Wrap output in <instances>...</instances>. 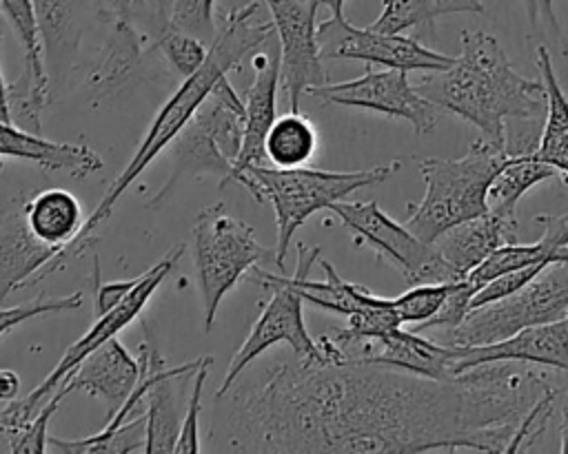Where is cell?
<instances>
[{
    "mask_svg": "<svg viewBox=\"0 0 568 454\" xmlns=\"http://www.w3.org/2000/svg\"><path fill=\"white\" fill-rule=\"evenodd\" d=\"M224 396L235 452H479L457 376L295 354Z\"/></svg>",
    "mask_w": 568,
    "mask_h": 454,
    "instance_id": "cell-1",
    "label": "cell"
},
{
    "mask_svg": "<svg viewBox=\"0 0 568 454\" xmlns=\"http://www.w3.org/2000/svg\"><path fill=\"white\" fill-rule=\"evenodd\" d=\"M439 109L470 122L481 137L510 155L537 151L544 117V80L515 71L506 51L486 31H462V53L448 69L426 71L415 84Z\"/></svg>",
    "mask_w": 568,
    "mask_h": 454,
    "instance_id": "cell-2",
    "label": "cell"
},
{
    "mask_svg": "<svg viewBox=\"0 0 568 454\" xmlns=\"http://www.w3.org/2000/svg\"><path fill=\"white\" fill-rule=\"evenodd\" d=\"M260 11V2H248L244 7L226 9L222 13V24L215 38L211 40L209 55L204 64L189 78L182 80L180 89L162 104L158 115L153 117L142 144L133 153L131 162L124 171L109 184L106 193L98 202L91 217L84 221L80 235L60 252L55 261V270L62 268L69 259L80 257L91 244L98 226L106 221L113 213L115 202L120 195L138 179V175L155 159V155L173 142V137L184 128V124L193 117L197 106L206 100L213 86L231 71L237 69L246 53L264 47V42L275 33V24L271 22H255L253 18Z\"/></svg>",
    "mask_w": 568,
    "mask_h": 454,
    "instance_id": "cell-3",
    "label": "cell"
},
{
    "mask_svg": "<svg viewBox=\"0 0 568 454\" xmlns=\"http://www.w3.org/2000/svg\"><path fill=\"white\" fill-rule=\"evenodd\" d=\"M402 164L390 162L362 171H320V168H266L251 164L233 175L260 204H271L275 210L277 244L275 266L284 268L288 244L297 228L317 210H328L331 204L342 202L346 195L364 186L384 184Z\"/></svg>",
    "mask_w": 568,
    "mask_h": 454,
    "instance_id": "cell-4",
    "label": "cell"
},
{
    "mask_svg": "<svg viewBox=\"0 0 568 454\" xmlns=\"http://www.w3.org/2000/svg\"><path fill=\"white\" fill-rule=\"evenodd\" d=\"M508 157L506 146L479 137L457 159H419L426 190L422 202L410 208L406 226L424 241L435 244L448 228L484 215L490 184Z\"/></svg>",
    "mask_w": 568,
    "mask_h": 454,
    "instance_id": "cell-5",
    "label": "cell"
},
{
    "mask_svg": "<svg viewBox=\"0 0 568 454\" xmlns=\"http://www.w3.org/2000/svg\"><path fill=\"white\" fill-rule=\"evenodd\" d=\"M244 97L235 93L224 75L169 144L171 175L146 208H160L184 177L211 175L220 177V186L231 182L244 142Z\"/></svg>",
    "mask_w": 568,
    "mask_h": 454,
    "instance_id": "cell-6",
    "label": "cell"
},
{
    "mask_svg": "<svg viewBox=\"0 0 568 454\" xmlns=\"http://www.w3.org/2000/svg\"><path fill=\"white\" fill-rule=\"evenodd\" d=\"M193 266L204 306L209 332L224 295L262 261L275 264V250L262 246L242 219L229 215L222 204L204 208L193 224Z\"/></svg>",
    "mask_w": 568,
    "mask_h": 454,
    "instance_id": "cell-7",
    "label": "cell"
},
{
    "mask_svg": "<svg viewBox=\"0 0 568 454\" xmlns=\"http://www.w3.org/2000/svg\"><path fill=\"white\" fill-rule=\"evenodd\" d=\"M184 250V244L175 246L173 250H169L158 264H153L146 272H142L138 286L126 295V299L111 308L104 314H98L95 323L78 339L73 341L64 354L60 357L58 365L42 379V383L38 388H33L27 396L22 399H11V401H2V410H0V434L2 438H11L18 432H22L33 419L36 414L42 410V405L51 399V394L60 388V383L102 343H106L111 337H115L122 328H126L146 306V301L151 299V295L155 292V288L166 279V275L173 270L175 261L180 259Z\"/></svg>",
    "mask_w": 568,
    "mask_h": 454,
    "instance_id": "cell-8",
    "label": "cell"
},
{
    "mask_svg": "<svg viewBox=\"0 0 568 454\" xmlns=\"http://www.w3.org/2000/svg\"><path fill=\"white\" fill-rule=\"evenodd\" d=\"M564 317H568V259L548 264L517 292L473 308L459 326L444 332L442 343L455 348L486 345Z\"/></svg>",
    "mask_w": 568,
    "mask_h": 454,
    "instance_id": "cell-9",
    "label": "cell"
},
{
    "mask_svg": "<svg viewBox=\"0 0 568 454\" xmlns=\"http://www.w3.org/2000/svg\"><path fill=\"white\" fill-rule=\"evenodd\" d=\"M357 246H371L379 257L395 266L410 283L459 281L457 270L439 255L437 246L417 237L406 224L390 219L377 202H335L328 208Z\"/></svg>",
    "mask_w": 568,
    "mask_h": 454,
    "instance_id": "cell-10",
    "label": "cell"
},
{
    "mask_svg": "<svg viewBox=\"0 0 568 454\" xmlns=\"http://www.w3.org/2000/svg\"><path fill=\"white\" fill-rule=\"evenodd\" d=\"M251 279L257 281L262 288L271 292V299L262 308L257 321L253 323L248 337L240 345V350L229 361L226 374L222 379V385L217 388L215 396H224L231 385L237 381V376L268 348L275 343H288L291 350L297 357L306 359H322L320 343L308 334L304 323V310H302V292L297 272L293 275H273L262 268L251 270Z\"/></svg>",
    "mask_w": 568,
    "mask_h": 454,
    "instance_id": "cell-11",
    "label": "cell"
},
{
    "mask_svg": "<svg viewBox=\"0 0 568 454\" xmlns=\"http://www.w3.org/2000/svg\"><path fill=\"white\" fill-rule=\"evenodd\" d=\"M317 42L322 60H362L404 71H442L455 62L453 55L437 53L415 38L353 27L344 16L320 22Z\"/></svg>",
    "mask_w": 568,
    "mask_h": 454,
    "instance_id": "cell-12",
    "label": "cell"
},
{
    "mask_svg": "<svg viewBox=\"0 0 568 454\" xmlns=\"http://www.w3.org/2000/svg\"><path fill=\"white\" fill-rule=\"evenodd\" d=\"M406 73L408 71L404 69H368L362 78L346 82H326L322 86H313L306 95H313L328 104L366 109L384 113L388 117H402L415 128L417 135L430 133L437 124L439 106L422 95L417 86L408 82Z\"/></svg>",
    "mask_w": 568,
    "mask_h": 454,
    "instance_id": "cell-13",
    "label": "cell"
},
{
    "mask_svg": "<svg viewBox=\"0 0 568 454\" xmlns=\"http://www.w3.org/2000/svg\"><path fill=\"white\" fill-rule=\"evenodd\" d=\"M282 51V86L291 111H300V100L313 86L328 82L317 42L315 0H264Z\"/></svg>",
    "mask_w": 568,
    "mask_h": 454,
    "instance_id": "cell-14",
    "label": "cell"
},
{
    "mask_svg": "<svg viewBox=\"0 0 568 454\" xmlns=\"http://www.w3.org/2000/svg\"><path fill=\"white\" fill-rule=\"evenodd\" d=\"M144 0H118L111 9L113 22L104 47L84 73V89L95 100H106L126 89L142 71L144 35L133 27V7Z\"/></svg>",
    "mask_w": 568,
    "mask_h": 454,
    "instance_id": "cell-15",
    "label": "cell"
},
{
    "mask_svg": "<svg viewBox=\"0 0 568 454\" xmlns=\"http://www.w3.org/2000/svg\"><path fill=\"white\" fill-rule=\"evenodd\" d=\"M24 195L2 208L0 217V283L2 299L13 290L33 286L55 270L60 246L40 241L24 217Z\"/></svg>",
    "mask_w": 568,
    "mask_h": 454,
    "instance_id": "cell-16",
    "label": "cell"
},
{
    "mask_svg": "<svg viewBox=\"0 0 568 454\" xmlns=\"http://www.w3.org/2000/svg\"><path fill=\"white\" fill-rule=\"evenodd\" d=\"M453 374L493 361H519L555 368L568 374V317L524 328L501 341L470 348H455Z\"/></svg>",
    "mask_w": 568,
    "mask_h": 454,
    "instance_id": "cell-17",
    "label": "cell"
},
{
    "mask_svg": "<svg viewBox=\"0 0 568 454\" xmlns=\"http://www.w3.org/2000/svg\"><path fill=\"white\" fill-rule=\"evenodd\" d=\"M142 372L140 354L133 357L115 337L95 348L60 385L71 392L100 396L106 405V421L120 412L133 394Z\"/></svg>",
    "mask_w": 568,
    "mask_h": 454,
    "instance_id": "cell-18",
    "label": "cell"
},
{
    "mask_svg": "<svg viewBox=\"0 0 568 454\" xmlns=\"http://www.w3.org/2000/svg\"><path fill=\"white\" fill-rule=\"evenodd\" d=\"M251 66L255 69V80L244 93V106H246L244 142H242V151L235 162L233 175L251 164H264L266 159L264 142H266L268 128L277 117L275 95L282 82V51H280L277 33H273L264 42V51L251 58Z\"/></svg>",
    "mask_w": 568,
    "mask_h": 454,
    "instance_id": "cell-19",
    "label": "cell"
},
{
    "mask_svg": "<svg viewBox=\"0 0 568 454\" xmlns=\"http://www.w3.org/2000/svg\"><path fill=\"white\" fill-rule=\"evenodd\" d=\"M202 357L195 361L180 363L175 368L162 365L146 392V454L153 452H175L180 430L186 416L189 399H184V385L193 379L195 370L200 368Z\"/></svg>",
    "mask_w": 568,
    "mask_h": 454,
    "instance_id": "cell-20",
    "label": "cell"
},
{
    "mask_svg": "<svg viewBox=\"0 0 568 454\" xmlns=\"http://www.w3.org/2000/svg\"><path fill=\"white\" fill-rule=\"evenodd\" d=\"M295 272L304 301L328 312L353 317L384 301V297L373 295L368 288L342 279L337 270L322 259V250L317 246H297Z\"/></svg>",
    "mask_w": 568,
    "mask_h": 454,
    "instance_id": "cell-21",
    "label": "cell"
},
{
    "mask_svg": "<svg viewBox=\"0 0 568 454\" xmlns=\"http://www.w3.org/2000/svg\"><path fill=\"white\" fill-rule=\"evenodd\" d=\"M0 155L33 162L44 173H67L71 177H87L102 168L100 155L87 144H62L29 133L11 122L0 126Z\"/></svg>",
    "mask_w": 568,
    "mask_h": 454,
    "instance_id": "cell-22",
    "label": "cell"
},
{
    "mask_svg": "<svg viewBox=\"0 0 568 454\" xmlns=\"http://www.w3.org/2000/svg\"><path fill=\"white\" fill-rule=\"evenodd\" d=\"M517 219L486 210L479 217L466 219L437 237L439 255L457 270L462 279L477 268L493 250L506 241H517Z\"/></svg>",
    "mask_w": 568,
    "mask_h": 454,
    "instance_id": "cell-23",
    "label": "cell"
},
{
    "mask_svg": "<svg viewBox=\"0 0 568 454\" xmlns=\"http://www.w3.org/2000/svg\"><path fill=\"white\" fill-rule=\"evenodd\" d=\"M371 345H375L377 350H371L357 361L393 365V368H402V370L439 379V381H448L455 376L453 374V365L457 357L455 345L426 339L417 330L395 328L393 332H388L386 337H382Z\"/></svg>",
    "mask_w": 568,
    "mask_h": 454,
    "instance_id": "cell-24",
    "label": "cell"
},
{
    "mask_svg": "<svg viewBox=\"0 0 568 454\" xmlns=\"http://www.w3.org/2000/svg\"><path fill=\"white\" fill-rule=\"evenodd\" d=\"M106 2L115 0H33L49 64H64L75 58L89 9Z\"/></svg>",
    "mask_w": 568,
    "mask_h": 454,
    "instance_id": "cell-25",
    "label": "cell"
},
{
    "mask_svg": "<svg viewBox=\"0 0 568 454\" xmlns=\"http://www.w3.org/2000/svg\"><path fill=\"white\" fill-rule=\"evenodd\" d=\"M24 217L31 233L62 250L80 235L84 219L78 197L67 188H47L22 199Z\"/></svg>",
    "mask_w": 568,
    "mask_h": 454,
    "instance_id": "cell-26",
    "label": "cell"
},
{
    "mask_svg": "<svg viewBox=\"0 0 568 454\" xmlns=\"http://www.w3.org/2000/svg\"><path fill=\"white\" fill-rule=\"evenodd\" d=\"M537 69L546 86V117L537 144V155L568 175V97L555 75L550 53L544 44L537 47Z\"/></svg>",
    "mask_w": 568,
    "mask_h": 454,
    "instance_id": "cell-27",
    "label": "cell"
},
{
    "mask_svg": "<svg viewBox=\"0 0 568 454\" xmlns=\"http://www.w3.org/2000/svg\"><path fill=\"white\" fill-rule=\"evenodd\" d=\"M51 104V78L47 69L22 64L16 80L2 78V122L29 133H42V111Z\"/></svg>",
    "mask_w": 568,
    "mask_h": 454,
    "instance_id": "cell-28",
    "label": "cell"
},
{
    "mask_svg": "<svg viewBox=\"0 0 568 454\" xmlns=\"http://www.w3.org/2000/svg\"><path fill=\"white\" fill-rule=\"evenodd\" d=\"M555 175H559V171L546 164L535 151L510 155L490 184L488 208L504 217L517 219V202L532 186L548 182Z\"/></svg>",
    "mask_w": 568,
    "mask_h": 454,
    "instance_id": "cell-29",
    "label": "cell"
},
{
    "mask_svg": "<svg viewBox=\"0 0 568 454\" xmlns=\"http://www.w3.org/2000/svg\"><path fill=\"white\" fill-rule=\"evenodd\" d=\"M320 144L313 122L300 111L275 117L273 126L266 133L264 151L266 159L280 168L306 166L315 155Z\"/></svg>",
    "mask_w": 568,
    "mask_h": 454,
    "instance_id": "cell-30",
    "label": "cell"
},
{
    "mask_svg": "<svg viewBox=\"0 0 568 454\" xmlns=\"http://www.w3.org/2000/svg\"><path fill=\"white\" fill-rule=\"evenodd\" d=\"M448 13H484L479 0H384L382 13L368 27L384 33H402L413 27L433 24Z\"/></svg>",
    "mask_w": 568,
    "mask_h": 454,
    "instance_id": "cell-31",
    "label": "cell"
},
{
    "mask_svg": "<svg viewBox=\"0 0 568 454\" xmlns=\"http://www.w3.org/2000/svg\"><path fill=\"white\" fill-rule=\"evenodd\" d=\"M146 441V410L140 412L135 419L124 421L115 430H100L93 436L84 438H58L49 436V450L60 454H124L144 450Z\"/></svg>",
    "mask_w": 568,
    "mask_h": 454,
    "instance_id": "cell-32",
    "label": "cell"
},
{
    "mask_svg": "<svg viewBox=\"0 0 568 454\" xmlns=\"http://www.w3.org/2000/svg\"><path fill=\"white\" fill-rule=\"evenodd\" d=\"M151 49H158L182 78L193 75L209 55V47H204V40L173 27L169 20L160 24L158 38L153 40Z\"/></svg>",
    "mask_w": 568,
    "mask_h": 454,
    "instance_id": "cell-33",
    "label": "cell"
},
{
    "mask_svg": "<svg viewBox=\"0 0 568 454\" xmlns=\"http://www.w3.org/2000/svg\"><path fill=\"white\" fill-rule=\"evenodd\" d=\"M2 13L11 22L22 49H24V64L33 69H47L44 44L33 9V0H0Z\"/></svg>",
    "mask_w": 568,
    "mask_h": 454,
    "instance_id": "cell-34",
    "label": "cell"
},
{
    "mask_svg": "<svg viewBox=\"0 0 568 454\" xmlns=\"http://www.w3.org/2000/svg\"><path fill=\"white\" fill-rule=\"evenodd\" d=\"M453 286H455V281L417 283L410 290H406L404 295L395 297L393 303H395V310H397L402 323L419 326V323L428 321L433 314H437V310L446 301Z\"/></svg>",
    "mask_w": 568,
    "mask_h": 454,
    "instance_id": "cell-35",
    "label": "cell"
},
{
    "mask_svg": "<svg viewBox=\"0 0 568 454\" xmlns=\"http://www.w3.org/2000/svg\"><path fill=\"white\" fill-rule=\"evenodd\" d=\"M71 390L67 385H60L51 399L42 405V410L36 414V419L16 436L7 438V450L16 452V454H36V452H47L49 450V421L55 414V410L60 407L62 399L69 394Z\"/></svg>",
    "mask_w": 568,
    "mask_h": 454,
    "instance_id": "cell-36",
    "label": "cell"
},
{
    "mask_svg": "<svg viewBox=\"0 0 568 454\" xmlns=\"http://www.w3.org/2000/svg\"><path fill=\"white\" fill-rule=\"evenodd\" d=\"M82 292H73L67 297H58V299H44L42 295L33 301H27L22 306L16 308H2V321H0V334L7 337L13 328L22 326L24 321L33 319V317H44L51 312H69V310H78L82 306Z\"/></svg>",
    "mask_w": 568,
    "mask_h": 454,
    "instance_id": "cell-37",
    "label": "cell"
},
{
    "mask_svg": "<svg viewBox=\"0 0 568 454\" xmlns=\"http://www.w3.org/2000/svg\"><path fill=\"white\" fill-rule=\"evenodd\" d=\"M215 0H171L169 22L200 40H213Z\"/></svg>",
    "mask_w": 568,
    "mask_h": 454,
    "instance_id": "cell-38",
    "label": "cell"
},
{
    "mask_svg": "<svg viewBox=\"0 0 568 454\" xmlns=\"http://www.w3.org/2000/svg\"><path fill=\"white\" fill-rule=\"evenodd\" d=\"M209 365H211V357H202L200 368L193 374V388H191V396H189V407H186V416H184V423H182V430H180V438H178L175 452H202L197 421H200L202 390H204V381L209 376Z\"/></svg>",
    "mask_w": 568,
    "mask_h": 454,
    "instance_id": "cell-39",
    "label": "cell"
},
{
    "mask_svg": "<svg viewBox=\"0 0 568 454\" xmlns=\"http://www.w3.org/2000/svg\"><path fill=\"white\" fill-rule=\"evenodd\" d=\"M142 275L133 277V279H118V281H102L100 277V259L95 257L93 259V281H95V312L98 314H104L109 312L111 308L120 306L126 295L138 286Z\"/></svg>",
    "mask_w": 568,
    "mask_h": 454,
    "instance_id": "cell-40",
    "label": "cell"
},
{
    "mask_svg": "<svg viewBox=\"0 0 568 454\" xmlns=\"http://www.w3.org/2000/svg\"><path fill=\"white\" fill-rule=\"evenodd\" d=\"M530 27H546L552 35H559V22L552 9V0H521Z\"/></svg>",
    "mask_w": 568,
    "mask_h": 454,
    "instance_id": "cell-41",
    "label": "cell"
},
{
    "mask_svg": "<svg viewBox=\"0 0 568 454\" xmlns=\"http://www.w3.org/2000/svg\"><path fill=\"white\" fill-rule=\"evenodd\" d=\"M559 452L568 454V385L559 388Z\"/></svg>",
    "mask_w": 568,
    "mask_h": 454,
    "instance_id": "cell-42",
    "label": "cell"
},
{
    "mask_svg": "<svg viewBox=\"0 0 568 454\" xmlns=\"http://www.w3.org/2000/svg\"><path fill=\"white\" fill-rule=\"evenodd\" d=\"M18 388H20V376L13 370H2L0 372V399L2 401L16 399Z\"/></svg>",
    "mask_w": 568,
    "mask_h": 454,
    "instance_id": "cell-43",
    "label": "cell"
},
{
    "mask_svg": "<svg viewBox=\"0 0 568 454\" xmlns=\"http://www.w3.org/2000/svg\"><path fill=\"white\" fill-rule=\"evenodd\" d=\"M317 2V7H326V9H331V13L333 16H344V0H315Z\"/></svg>",
    "mask_w": 568,
    "mask_h": 454,
    "instance_id": "cell-44",
    "label": "cell"
},
{
    "mask_svg": "<svg viewBox=\"0 0 568 454\" xmlns=\"http://www.w3.org/2000/svg\"><path fill=\"white\" fill-rule=\"evenodd\" d=\"M155 7H158V16L162 22L169 20V13H171V0H155Z\"/></svg>",
    "mask_w": 568,
    "mask_h": 454,
    "instance_id": "cell-45",
    "label": "cell"
},
{
    "mask_svg": "<svg viewBox=\"0 0 568 454\" xmlns=\"http://www.w3.org/2000/svg\"><path fill=\"white\" fill-rule=\"evenodd\" d=\"M564 53H566V55H568V38H566V40H564Z\"/></svg>",
    "mask_w": 568,
    "mask_h": 454,
    "instance_id": "cell-46",
    "label": "cell"
},
{
    "mask_svg": "<svg viewBox=\"0 0 568 454\" xmlns=\"http://www.w3.org/2000/svg\"><path fill=\"white\" fill-rule=\"evenodd\" d=\"M115 2H118V0H115Z\"/></svg>",
    "mask_w": 568,
    "mask_h": 454,
    "instance_id": "cell-47",
    "label": "cell"
}]
</instances>
